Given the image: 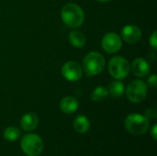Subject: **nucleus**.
<instances>
[{"label":"nucleus","instance_id":"f257e3e1","mask_svg":"<svg viewBox=\"0 0 157 156\" xmlns=\"http://www.w3.org/2000/svg\"><path fill=\"white\" fill-rule=\"evenodd\" d=\"M61 17L67 27L75 29L84 23L85 13L83 9L76 4L69 3L63 6L61 10Z\"/></svg>","mask_w":157,"mask_h":156},{"label":"nucleus","instance_id":"f03ea898","mask_svg":"<svg viewBox=\"0 0 157 156\" xmlns=\"http://www.w3.org/2000/svg\"><path fill=\"white\" fill-rule=\"evenodd\" d=\"M105 67L104 56L97 51L89 52L83 60V68L87 76H94L100 74Z\"/></svg>","mask_w":157,"mask_h":156},{"label":"nucleus","instance_id":"7ed1b4c3","mask_svg":"<svg viewBox=\"0 0 157 156\" xmlns=\"http://www.w3.org/2000/svg\"><path fill=\"white\" fill-rule=\"evenodd\" d=\"M126 130L136 136L144 134L149 129V120L141 114H130L124 121Z\"/></svg>","mask_w":157,"mask_h":156},{"label":"nucleus","instance_id":"20e7f679","mask_svg":"<svg viewBox=\"0 0 157 156\" xmlns=\"http://www.w3.org/2000/svg\"><path fill=\"white\" fill-rule=\"evenodd\" d=\"M20 146L26 155L39 156L43 150V141L39 135L29 133L22 137Z\"/></svg>","mask_w":157,"mask_h":156},{"label":"nucleus","instance_id":"39448f33","mask_svg":"<svg viewBox=\"0 0 157 156\" xmlns=\"http://www.w3.org/2000/svg\"><path fill=\"white\" fill-rule=\"evenodd\" d=\"M130 63L128 60L121 56H115L109 63V72L115 79H123L130 73Z\"/></svg>","mask_w":157,"mask_h":156},{"label":"nucleus","instance_id":"423d86ee","mask_svg":"<svg viewBox=\"0 0 157 156\" xmlns=\"http://www.w3.org/2000/svg\"><path fill=\"white\" fill-rule=\"evenodd\" d=\"M147 95V85L141 80L132 81L126 88V96L132 103H141Z\"/></svg>","mask_w":157,"mask_h":156},{"label":"nucleus","instance_id":"0eeeda50","mask_svg":"<svg viewBox=\"0 0 157 156\" xmlns=\"http://www.w3.org/2000/svg\"><path fill=\"white\" fill-rule=\"evenodd\" d=\"M62 74L66 80L70 82H75L82 77L83 69L78 63L70 61L63 64L62 68Z\"/></svg>","mask_w":157,"mask_h":156},{"label":"nucleus","instance_id":"6e6552de","mask_svg":"<svg viewBox=\"0 0 157 156\" xmlns=\"http://www.w3.org/2000/svg\"><path fill=\"white\" fill-rule=\"evenodd\" d=\"M121 46L122 42L121 37L114 32L107 33L102 39V48L108 53H115L119 51Z\"/></svg>","mask_w":157,"mask_h":156},{"label":"nucleus","instance_id":"1a4fd4ad","mask_svg":"<svg viewBox=\"0 0 157 156\" xmlns=\"http://www.w3.org/2000/svg\"><path fill=\"white\" fill-rule=\"evenodd\" d=\"M142 37L141 29L135 25H127L121 29V38L128 43H136Z\"/></svg>","mask_w":157,"mask_h":156},{"label":"nucleus","instance_id":"9d476101","mask_svg":"<svg viewBox=\"0 0 157 156\" xmlns=\"http://www.w3.org/2000/svg\"><path fill=\"white\" fill-rule=\"evenodd\" d=\"M131 68H132L133 74L138 77H145L150 73V65L143 58L135 59L132 62Z\"/></svg>","mask_w":157,"mask_h":156},{"label":"nucleus","instance_id":"9b49d317","mask_svg":"<svg viewBox=\"0 0 157 156\" xmlns=\"http://www.w3.org/2000/svg\"><path fill=\"white\" fill-rule=\"evenodd\" d=\"M39 124V117L33 112L25 114L20 120V126L26 131H31L37 128Z\"/></svg>","mask_w":157,"mask_h":156},{"label":"nucleus","instance_id":"f8f14e48","mask_svg":"<svg viewBox=\"0 0 157 156\" xmlns=\"http://www.w3.org/2000/svg\"><path fill=\"white\" fill-rule=\"evenodd\" d=\"M79 103L74 97H65L60 102V108L65 114H72L78 108Z\"/></svg>","mask_w":157,"mask_h":156},{"label":"nucleus","instance_id":"ddd939ff","mask_svg":"<svg viewBox=\"0 0 157 156\" xmlns=\"http://www.w3.org/2000/svg\"><path fill=\"white\" fill-rule=\"evenodd\" d=\"M90 128V122L88 119L84 116L80 115L76 117L74 120V129L78 133H86L88 131Z\"/></svg>","mask_w":157,"mask_h":156},{"label":"nucleus","instance_id":"4468645a","mask_svg":"<svg viewBox=\"0 0 157 156\" xmlns=\"http://www.w3.org/2000/svg\"><path fill=\"white\" fill-rule=\"evenodd\" d=\"M69 41L75 48H82L86 44L85 35L78 30H73L69 34Z\"/></svg>","mask_w":157,"mask_h":156},{"label":"nucleus","instance_id":"2eb2a0df","mask_svg":"<svg viewBox=\"0 0 157 156\" xmlns=\"http://www.w3.org/2000/svg\"><path fill=\"white\" fill-rule=\"evenodd\" d=\"M109 90L104 86H97L91 93V99L95 102H101L108 98Z\"/></svg>","mask_w":157,"mask_h":156},{"label":"nucleus","instance_id":"dca6fc26","mask_svg":"<svg viewBox=\"0 0 157 156\" xmlns=\"http://www.w3.org/2000/svg\"><path fill=\"white\" fill-rule=\"evenodd\" d=\"M125 91L124 85L121 81H113L109 84V93L114 97H121Z\"/></svg>","mask_w":157,"mask_h":156},{"label":"nucleus","instance_id":"f3484780","mask_svg":"<svg viewBox=\"0 0 157 156\" xmlns=\"http://www.w3.org/2000/svg\"><path fill=\"white\" fill-rule=\"evenodd\" d=\"M4 138L9 142H15L20 137V131L16 127H7L4 131Z\"/></svg>","mask_w":157,"mask_h":156},{"label":"nucleus","instance_id":"a211bd4d","mask_svg":"<svg viewBox=\"0 0 157 156\" xmlns=\"http://www.w3.org/2000/svg\"><path fill=\"white\" fill-rule=\"evenodd\" d=\"M147 84H148V86H149L150 87H153V88L156 87V86H157L156 75H155V74H153V75H151V76L148 78Z\"/></svg>","mask_w":157,"mask_h":156},{"label":"nucleus","instance_id":"6ab92c4d","mask_svg":"<svg viewBox=\"0 0 157 156\" xmlns=\"http://www.w3.org/2000/svg\"><path fill=\"white\" fill-rule=\"evenodd\" d=\"M149 42H150L151 46H152L154 49H156L157 48V32L156 31H155V32L152 34V36H151V38H150V40H149Z\"/></svg>","mask_w":157,"mask_h":156},{"label":"nucleus","instance_id":"aec40b11","mask_svg":"<svg viewBox=\"0 0 157 156\" xmlns=\"http://www.w3.org/2000/svg\"><path fill=\"white\" fill-rule=\"evenodd\" d=\"M145 117L149 120V119H154L156 118V112L154 109H147L145 111Z\"/></svg>","mask_w":157,"mask_h":156},{"label":"nucleus","instance_id":"412c9836","mask_svg":"<svg viewBox=\"0 0 157 156\" xmlns=\"http://www.w3.org/2000/svg\"><path fill=\"white\" fill-rule=\"evenodd\" d=\"M157 125L156 124H155L154 125V127H153V129H152V131H151V134H152V136H153V138H154V140H156L157 139Z\"/></svg>","mask_w":157,"mask_h":156},{"label":"nucleus","instance_id":"4be33fe9","mask_svg":"<svg viewBox=\"0 0 157 156\" xmlns=\"http://www.w3.org/2000/svg\"><path fill=\"white\" fill-rule=\"evenodd\" d=\"M96 1L102 2V3H107V2H109V1H111V0H96Z\"/></svg>","mask_w":157,"mask_h":156}]
</instances>
